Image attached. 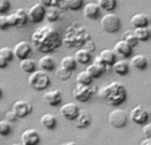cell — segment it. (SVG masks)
<instances>
[{"instance_id":"obj_23","label":"cell","mask_w":151,"mask_h":145,"mask_svg":"<svg viewBox=\"0 0 151 145\" xmlns=\"http://www.w3.org/2000/svg\"><path fill=\"white\" fill-rule=\"evenodd\" d=\"M130 23L133 24L134 28H143V27H149V16L146 13H135L131 16Z\"/></svg>"},{"instance_id":"obj_24","label":"cell","mask_w":151,"mask_h":145,"mask_svg":"<svg viewBox=\"0 0 151 145\" xmlns=\"http://www.w3.org/2000/svg\"><path fill=\"white\" fill-rule=\"evenodd\" d=\"M74 121H76V127L78 129H85L91 124V116L88 112H80Z\"/></svg>"},{"instance_id":"obj_48","label":"cell","mask_w":151,"mask_h":145,"mask_svg":"<svg viewBox=\"0 0 151 145\" xmlns=\"http://www.w3.org/2000/svg\"><path fill=\"white\" fill-rule=\"evenodd\" d=\"M1 96H3V88L0 87V99H1Z\"/></svg>"},{"instance_id":"obj_28","label":"cell","mask_w":151,"mask_h":145,"mask_svg":"<svg viewBox=\"0 0 151 145\" xmlns=\"http://www.w3.org/2000/svg\"><path fill=\"white\" fill-rule=\"evenodd\" d=\"M58 17H60V11H58V8L56 7V5H50V7L45 8L44 19L47 21H49V23H55V21L58 20Z\"/></svg>"},{"instance_id":"obj_22","label":"cell","mask_w":151,"mask_h":145,"mask_svg":"<svg viewBox=\"0 0 151 145\" xmlns=\"http://www.w3.org/2000/svg\"><path fill=\"white\" fill-rule=\"evenodd\" d=\"M130 64H131V67H134V68L139 69V71H143V69H146L147 65H149V60H147V57L145 55L138 53V55L131 56Z\"/></svg>"},{"instance_id":"obj_29","label":"cell","mask_w":151,"mask_h":145,"mask_svg":"<svg viewBox=\"0 0 151 145\" xmlns=\"http://www.w3.org/2000/svg\"><path fill=\"white\" fill-rule=\"evenodd\" d=\"M97 5L99 7V9L101 11H105V12L107 13H111L113 11L117 8L118 5V1L117 0H98L97 1Z\"/></svg>"},{"instance_id":"obj_27","label":"cell","mask_w":151,"mask_h":145,"mask_svg":"<svg viewBox=\"0 0 151 145\" xmlns=\"http://www.w3.org/2000/svg\"><path fill=\"white\" fill-rule=\"evenodd\" d=\"M20 69L23 72H25V73L31 75L32 72H35L37 69V61H35L33 59H31V57L20 60Z\"/></svg>"},{"instance_id":"obj_30","label":"cell","mask_w":151,"mask_h":145,"mask_svg":"<svg viewBox=\"0 0 151 145\" xmlns=\"http://www.w3.org/2000/svg\"><path fill=\"white\" fill-rule=\"evenodd\" d=\"M60 67L69 72H73L76 68H77V63H76L74 57L73 56H65V57L61 59V63H60Z\"/></svg>"},{"instance_id":"obj_21","label":"cell","mask_w":151,"mask_h":145,"mask_svg":"<svg viewBox=\"0 0 151 145\" xmlns=\"http://www.w3.org/2000/svg\"><path fill=\"white\" fill-rule=\"evenodd\" d=\"M111 71H114V73H117L118 76H126L130 71V64L123 59H119L111 65Z\"/></svg>"},{"instance_id":"obj_11","label":"cell","mask_w":151,"mask_h":145,"mask_svg":"<svg viewBox=\"0 0 151 145\" xmlns=\"http://www.w3.org/2000/svg\"><path fill=\"white\" fill-rule=\"evenodd\" d=\"M27 16H28V21L35 24H39L44 20L45 16V8L42 5H40L39 3L31 5L29 9H27Z\"/></svg>"},{"instance_id":"obj_44","label":"cell","mask_w":151,"mask_h":145,"mask_svg":"<svg viewBox=\"0 0 151 145\" xmlns=\"http://www.w3.org/2000/svg\"><path fill=\"white\" fill-rule=\"evenodd\" d=\"M8 64H9V63H8L7 60H4V59L0 56V69H5L8 67Z\"/></svg>"},{"instance_id":"obj_38","label":"cell","mask_w":151,"mask_h":145,"mask_svg":"<svg viewBox=\"0 0 151 145\" xmlns=\"http://www.w3.org/2000/svg\"><path fill=\"white\" fill-rule=\"evenodd\" d=\"M81 48H82V49H85L86 52H89L91 55V53L96 51V43H94V40L90 37V39H88L86 41H83V44L81 45Z\"/></svg>"},{"instance_id":"obj_17","label":"cell","mask_w":151,"mask_h":145,"mask_svg":"<svg viewBox=\"0 0 151 145\" xmlns=\"http://www.w3.org/2000/svg\"><path fill=\"white\" fill-rule=\"evenodd\" d=\"M44 101L50 107H57L63 103V93L60 89H49L45 91L44 96H42Z\"/></svg>"},{"instance_id":"obj_42","label":"cell","mask_w":151,"mask_h":145,"mask_svg":"<svg viewBox=\"0 0 151 145\" xmlns=\"http://www.w3.org/2000/svg\"><path fill=\"white\" fill-rule=\"evenodd\" d=\"M5 120H7V121H9V123H12V121H16V120H17V117H16V115L13 113L12 111H9V112H7V115H5Z\"/></svg>"},{"instance_id":"obj_18","label":"cell","mask_w":151,"mask_h":145,"mask_svg":"<svg viewBox=\"0 0 151 145\" xmlns=\"http://www.w3.org/2000/svg\"><path fill=\"white\" fill-rule=\"evenodd\" d=\"M113 52L115 53V56H119L121 59L126 60V59L133 56V48H131L129 44H126L123 40H119V41H117L114 44Z\"/></svg>"},{"instance_id":"obj_25","label":"cell","mask_w":151,"mask_h":145,"mask_svg":"<svg viewBox=\"0 0 151 145\" xmlns=\"http://www.w3.org/2000/svg\"><path fill=\"white\" fill-rule=\"evenodd\" d=\"M40 123H41V125L44 128H47V129H55L56 127H57V117L55 116V115L52 113H45L41 116V119H40Z\"/></svg>"},{"instance_id":"obj_12","label":"cell","mask_w":151,"mask_h":145,"mask_svg":"<svg viewBox=\"0 0 151 145\" xmlns=\"http://www.w3.org/2000/svg\"><path fill=\"white\" fill-rule=\"evenodd\" d=\"M12 52H13V57L19 59V60H24V59H28L29 55H31L32 45H31L29 41H24V40H21V41H19L17 44L13 47Z\"/></svg>"},{"instance_id":"obj_9","label":"cell","mask_w":151,"mask_h":145,"mask_svg":"<svg viewBox=\"0 0 151 145\" xmlns=\"http://www.w3.org/2000/svg\"><path fill=\"white\" fill-rule=\"evenodd\" d=\"M149 119H150V115L147 112L146 108H143L142 105H137L131 109L130 112V120L133 123L138 125H145L146 123H149Z\"/></svg>"},{"instance_id":"obj_15","label":"cell","mask_w":151,"mask_h":145,"mask_svg":"<svg viewBox=\"0 0 151 145\" xmlns=\"http://www.w3.org/2000/svg\"><path fill=\"white\" fill-rule=\"evenodd\" d=\"M82 13L86 19H90V20H97V19H101L102 11L99 9V7L97 5V3L94 1H89L85 3L82 7Z\"/></svg>"},{"instance_id":"obj_13","label":"cell","mask_w":151,"mask_h":145,"mask_svg":"<svg viewBox=\"0 0 151 145\" xmlns=\"http://www.w3.org/2000/svg\"><path fill=\"white\" fill-rule=\"evenodd\" d=\"M85 71L88 72L91 79L94 80V79H99V77L104 73H106V72H110L111 71V67H106V65H104V64H101L99 61L94 60L91 64H89Z\"/></svg>"},{"instance_id":"obj_1","label":"cell","mask_w":151,"mask_h":145,"mask_svg":"<svg viewBox=\"0 0 151 145\" xmlns=\"http://www.w3.org/2000/svg\"><path fill=\"white\" fill-rule=\"evenodd\" d=\"M31 45L39 52L48 55L61 47V35L50 25H40L32 32Z\"/></svg>"},{"instance_id":"obj_5","label":"cell","mask_w":151,"mask_h":145,"mask_svg":"<svg viewBox=\"0 0 151 145\" xmlns=\"http://www.w3.org/2000/svg\"><path fill=\"white\" fill-rule=\"evenodd\" d=\"M99 24H101V28L105 32H107V33H115L122 27V21H121L119 16L115 15V13H110V12L101 16Z\"/></svg>"},{"instance_id":"obj_4","label":"cell","mask_w":151,"mask_h":145,"mask_svg":"<svg viewBox=\"0 0 151 145\" xmlns=\"http://www.w3.org/2000/svg\"><path fill=\"white\" fill-rule=\"evenodd\" d=\"M28 85L35 91H45L50 85V77L47 72L36 69L28 76Z\"/></svg>"},{"instance_id":"obj_20","label":"cell","mask_w":151,"mask_h":145,"mask_svg":"<svg viewBox=\"0 0 151 145\" xmlns=\"http://www.w3.org/2000/svg\"><path fill=\"white\" fill-rule=\"evenodd\" d=\"M37 67H40V69L44 72H50V71H55L56 69V61L52 56L44 55L37 61Z\"/></svg>"},{"instance_id":"obj_26","label":"cell","mask_w":151,"mask_h":145,"mask_svg":"<svg viewBox=\"0 0 151 145\" xmlns=\"http://www.w3.org/2000/svg\"><path fill=\"white\" fill-rule=\"evenodd\" d=\"M73 57H74V60L77 64H83V65L90 64V61H91V55L89 52H86L85 49H82V48L76 51Z\"/></svg>"},{"instance_id":"obj_45","label":"cell","mask_w":151,"mask_h":145,"mask_svg":"<svg viewBox=\"0 0 151 145\" xmlns=\"http://www.w3.org/2000/svg\"><path fill=\"white\" fill-rule=\"evenodd\" d=\"M141 145H151V137H150V138H146V137H145L143 140L141 141Z\"/></svg>"},{"instance_id":"obj_49","label":"cell","mask_w":151,"mask_h":145,"mask_svg":"<svg viewBox=\"0 0 151 145\" xmlns=\"http://www.w3.org/2000/svg\"><path fill=\"white\" fill-rule=\"evenodd\" d=\"M11 145H21V144H11Z\"/></svg>"},{"instance_id":"obj_6","label":"cell","mask_w":151,"mask_h":145,"mask_svg":"<svg viewBox=\"0 0 151 145\" xmlns=\"http://www.w3.org/2000/svg\"><path fill=\"white\" fill-rule=\"evenodd\" d=\"M97 92H98V88H97L96 85L76 84V88L73 89L72 95H73V99H76L78 103H86V101L90 100Z\"/></svg>"},{"instance_id":"obj_2","label":"cell","mask_w":151,"mask_h":145,"mask_svg":"<svg viewBox=\"0 0 151 145\" xmlns=\"http://www.w3.org/2000/svg\"><path fill=\"white\" fill-rule=\"evenodd\" d=\"M99 97L111 107H118L123 104L127 99V91L125 85L119 81H111L109 84L102 85L97 92Z\"/></svg>"},{"instance_id":"obj_47","label":"cell","mask_w":151,"mask_h":145,"mask_svg":"<svg viewBox=\"0 0 151 145\" xmlns=\"http://www.w3.org/2000/svg\"><path fill=\"white\" fill-rule=\"evenodd\" d=\"M61 145H77V144L73 143V141H68V143H63Z\"/></svg>"},{"instance_id":"obj_39","label":"cell","mask_w":151,"mask_h":145,"mask_svg":"<svg viewBox=\"0 0 151 145\" xmlns=\"http://www.w3.org/2000/svg\"><path fill=\"white\" fill-rule=\"evenodd\" d=\"M11 9L9 0H0V15H7Z\"/></svg>"},{"instance_id":"obj_43","label":"cell","mask_w":151,"mask_h":145,"mask_svg":"<svg viewBox=\"0 0 151 145\" xmlns=\"http://www.w3.org/2000/svg\"><path fill=\"white\" fill-rule=\"evenodd\" d=\"M39 4L42 5L44 8H48L52 5V0H39Z\"/></svg>"},{"instance_id":"obj_33","label":"cell","mask_w":151,"mask_h":145,"mask_svg":"<svg viewBox=\"0 0 151 145\" xmlns=\"http://www.w3.org/2000/svg\"><path fill=\"white\" fill-rule=\"evenodd\" d=\"M93 83V79L90 77V75L86 71H81L80 73L77 75V84L81 85H91Z\"/></svg>"},{"instance_id":"obj_36","label":"cell","mask_w":151,"mask_h":145,"mask_svg":"<svg viewBox=\"0 0 151 145\" xmlns=\"http://www.w3.org/2000/svg\"><path fill=\"white\" fill-rule=\"evenodd\" d=\"M55 71H56V75H57L58 80H61V81H66V80H69L70 79V76H72V72L66 71V69L61 68V67L56 68Z\"/></svg>"},{"instance_id":"obj_40","label":"cell","mask_w":151,"mask_h":145,"mask_svg":"<svg viewBox=\"0 0 151 145\" xmlns=\"http://www.w3.org/2000/svg\"><path fill=\"white\" fill-rule=\"evenodd\" d=\"M8 28H9V25H8L7 15H0V31H5Z\"/></svg>"},{"instance_id":"obj_7","label":"cell","mask_w":151,"mask_h":145,"mask_svg":"<svg viewBox=\"0 0 151 145\" xmlns=\"http://www.w3.org/2000/svg\"><path fill=\"white\" fill-rule=\"evenodd\" d=\"M8 25L13 28H21L28 23V16H27V9L24 8H16L12 13L7 15Z\"/></svg>"},{"instance_id":"obj_16","label":"cell","mask_w":151,"mask_h":145,"mask_svg":"<svg viewBox=\"0 0 151 145\" xmlns=\"http://www.w3.org/2000/svg\"><path fill=\"white\" fill-rule=\"evenodd\" d=\"M80 112H81L80 108H78L77 104H74V103H66V104H64V105H61V108H60L61 116L65 120H69V121L76 120V117L78 116Z\"/></svg>"},{"instance_id":"obj_31","label":"cell","mask_w":151,"mask_h":145,"mask_svg":"<svg viewBox=\"0 0 151 145\" xmlns=\"http://www.w3.org/2000/svg\"><path fill=\"white\" fill-rule=\"evenodd\" d=\"M134 35H135L138 41H147L150 39V27H143V28H134Z\"/></svg>"},{"instance_id":"obj_35","label":"cell","mask_w":151,"mask_h":145,"mask_svg":"<svg viewBox=\"0 0 151 145\" xmlns=\"http://www.w3.org/2000/svg\"><path fill=\"white\" fill-rule=\"evenodd\" d=\"M12 132V125L7 120H0V136H8Z\"/></svg>"},{"instance_id":"obj_34","label":"cell","mask_w":151,"mask_h":145,"mask_svg":"<svg viewBox=\"0 0 151 145\" xmlns=\"http://www.w3.org/2000/svg\"><path fill=\"white\" fill-rule=\"evenodd\" d=\"M65 3V7L66 9H70V11H78L83 7L85 1L83 0H64Z\"/></svg>"},{"instance_id":"obj_19","label":"cell","mask_w":151,"mask_h":145,"mask_svg":"<svg viewBox=\"0 0 151 145\" xmlns=\"http://www.w3.org/2000/svg\"><path fill=\"white\" fill-rule=\"evenodd\" d=\"M96 60L99 61L101 64H104V65H106V67H111L113 64L117 61V56H115V53L113 52V49L106 48V49H102L101 52H99V55L96 57Z\"/></svg>"},{"instance_id":"obj_14","label":"cell","mask_w":151,"mask_h":145,"mask_svg":"<svg viewBox=\"0 0 151 145\" xmlns=\"http://www.w3.org/2000/svg\"><path fill=\"white\" fill-rule=\"evenodd\" d=\"M21 145H39L40 133L33 128H28L20 135Z\"/></svg>"},{"instance_id":"obj_8","label":"cell","mask_w":151,"mask_h":145,"mask_svg":"<svg viewBox=\"0 0 151 145\" xmlns=\"http://www.w3.org/2000/svg\"><path fill=\"white\" fill-rule=\"evenodd\" d=\"M127 115L122 109H113L109 113V123L114 128H123L127 124Z\"/></svg>"},{"instance_id":"obj_10","label":"cell","mask_w":151,"mask_h":145,"mask_svg":"<svg viewBox=\"0 0 151 145\" xmlns=\"http://www.w3.org/2000/svg\"><path fill=\"white\" fill-rule=\"evenodd\" d=\"M11 111L16 115V117H27L28 115L32 113L33 111V105L32 103H29L28 100H17L15 104H13L12 109Z\"/></svg>"},{"instance_id":"obj_41","label":"cell","mask_w":151,"mask_h":145,"mask_svg":"<svg viewBox=\"0 0 151 145\" xmlns=\"http://www.w3.org/2000/svg\"><path fill=\"white\" fill-rule=\"evenodd\" d=\"M142 133H143V136L146 138L151 137V124L150 123H146V124L143 125V128H142Z\"/></svg>"},{"instance_id":"obj_3","label":"cell","mask_w":151,"mask_h":145,"mask_svg":"<svg viewBox=\"0 0 151 145\" xmlns=\"http://www.w3.org/2000/svg\"><path fill=\"white\" fill-rule=\"evenodd\" d=\"M91 36L89 35L88 29L85 27L80 25L78 23H73L66 28L64 37H61V45H65L68 48L81 47L83 41H86Z\"/></svg>"},{"instance_id":"obj_32","label":"cell","mask_w":151,"mask_h":145,"mask_svg":"<svg viewBox=\"0 0 151 145\" xmlns=\"http://www.w3.org/2000/svg\"><path fill=\"white\" fill-rule=\"evenodd\" d=\"M122 40L126 43V44H129L131 48H134V47H137L138 45V40H137V37H135V35H134V32L133 31H130V29H126L125 32H123V35H122Z\"/></svg>"},{"instance_id":"obj_46","label":"cell","mask_w":151,"mask_h":145,"mask_svg":"<svg viewBox=\"0 0 151 145\" xmlns=\"http://www.w3.org/2000/svg\"><path fill=\"white\" fill-rule=\"evenodd\" d=\"M61 1H64V0H52V5H57Z\"/></svg>"},{"instance_id":"obj_37","label":"cell","mask_w":151,"mask_h":145,"mask_svg":"<svg viewBox=\"0 0 151 145\" xmlns=\"http://www.w3.org/2000/svg\"><path fill=\"white\" fill-rule=\"evenodd\" d=\"M0 56H1L4 60H7L8 63L13 60V52H12V49H11V48H8V47L0 48Z\"/></svg>"}]
</instances>
